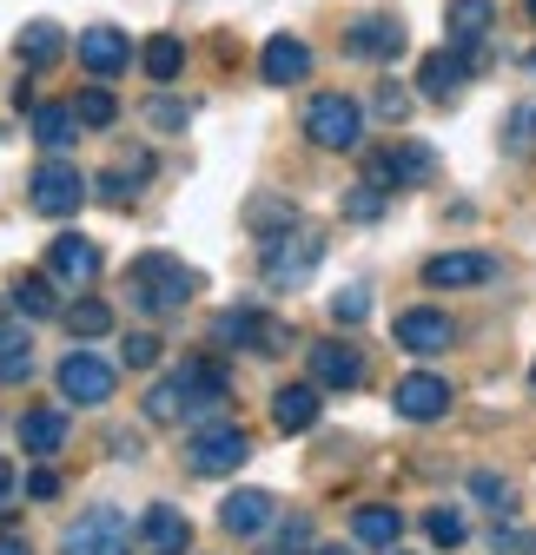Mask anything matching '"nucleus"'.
<instances>
[{"instance_id":"f257e3e1","label":"nucleus","mask_w":536,"mask_h":555,"mask_svg":"<svg viewBox=\"0 0 536 555\" xmlns=\"http://www.w3.org/2000/svg\"><path fill=\"white\" fill-rule=\"evenodd\" d=\"M126 292H132V305H140V311L166 318V311H186L192 305L199 271L186 258H173V251H140V258H132V271H126Z\"/></svg>"},{"instance_id":"f03ea898","label":"nucleus","mask_w":536,"mask_h":555,"mask_svg":"<svg viewBox=\"0 0 536 555\" xmlns=\"http://www.w3.org/2000/svg\"><path fill=\"white\" fill-rule=\"evenodd\" d=\"M305 139L318 153H358L365 146V106L352 93H318L305 106Z\"/></svg>"},{"instance_id":"7ed1b4c3","label":"nucleus","mask_w":536,"mask_h":555,"mask_svg":"<svg viewBox=\"0 0 536 555\" xmlns=\"http://www.w3.org/2000/svg\"><path fill=\"white\" fill-rule=\"evenodd\" d=\"M132 535H140V529L126 522V509L93 503V509H80V522H66L60 555H132Z\"/></svg>"},{"instance_id":"20e7f679","label":"nucleus","mask_w":536,"mask_h":555,"mask_svg":"<svg viewBox=\"0 0 536 555\" xmlns=\"http://www.w3.org/2000/svg\"><path fill=\"white\" fill-rule=\"evenodd\" d=\"M318 258H324V238L318 232H272L265 238V258H258V271H265V285H279V292H292V285H305V278L318 271Z\"/></svg>"},{"instance_id":"39448f33","label":"nucleus","mask_w":536,"mask_h":555,"mask_svg":"<svg viewBox=\"0 0 536 555\" xmlns=\"http://www.w3.org/2000/svg\"><path fill=\"white\" fill-rule=\"evenodd\" d=\"M252 456V437H245V424H199L192 430V443H186V469L192 476H232L239 463Z\"/></svg>"},{"instance_id":"423d86ee","label":"nucleus","mask_w":536,"mask_h":555,"mask_svg":"<svg viewBox=\"0 0 536 555\" xmlns=\"http://www.w3.org/2000/svg\"><path fill=\"white\" fill-rule=\"evenodd\" d=\"M213 337L226 344V351H258V358H279L285 344H292V324L285 318H265V311H252V305H232V311H219L213 318Z\"/></svg>"},{"instance_id":"0eeeda50","label":"nucleus","mask_w":536,"mask_h":555,"mask_svg":"<svg viewBox=\"0 0 536 555\" xmlns=\"http://www.w3.org/2000/svg\"><path fill=\"white\" fill-rule=\"evenodd\" d=\"M27 205H34L40 219H66V212H80V205H87V179H80V166L47 159V166L27 179Z\"/></svg>"},{"instance_id":"6e6552de","label":"nucleus","mask_w":536,"mask_h":555,"mask_svg":"<svg viewBox=\"0 0 536 555\" xmlns=\"http://www.w3.org/2000/svg\"><path fill=\"white\" fill-rule=\"evenodd\" d=\"M173 377H179V390H186V416H192V424H219V416H226V397H232L226 371H219L213 358H186Z\"/></svg>"},{"instance_id":"1a4fd4ad","label":"nucleus","mask_w":536,"mask_h":555,"mask_svg":"<svg viewBox=\"0 0 536 555\" xmlns=\"http://www.w3.org/2000/svg\"><path fill=\"white\" fill-rule=\"evenodd\" d=\"M431 172H437V153L418 146V139H397L391 153H371V159H365V179L384 185V192H397V185H424Z\"/></svg>"},{"instance_id":"9d476101","label":"nucleus","mask_w":536,"mask_h":555,"mask_svg":"<svg viewBox=\"0 0 536 555\" xmlns=\"http://www.w3.org/2000/svg\"><path fill=\"white\" fill-rule=\"evenodd\" d=\"M53 377H60V397H66V403H87V410H93V403H106V397H113V364H106V358H93L87 344H80V351H66Z\"/></svg>"},{"instance_id":"9b49d317","label":"nucleus","mask_w":536,"mask_h":555,"mask_svg":"<svg viewBox=\"0 0 536 555\" xmlns=\"http://www.w3.org/2000/svg\"><path fill=\"white\" fill-rule=\"evenodd\" d=\"M391 410L405 416V424H437V416H450V384L431 377V371H411V377H397Z\"/></svg>"},{"instance_id":"f8f14e48","label":"nucleus","mask_w":536,"mask_h":555,"mask_svg":"<svg viewBox=\"0 0 536 555\" xmlns=\"http://www.w3.org/2000/svg\"><path fill=\"white\" fill-rule=\"evenodd\" d=\"M405 47H411V34H405L397 14H365V21L345 27V53L352 60H397Z\"/></svg>"},{"instance_id":"ddd939ff","label":"nucleus","mask_w":536,"mask_h":555,"mask_svg":"<svg viewBox=\"0 0 536 555\" xmlns=\"http://www.w3.org/2000/svg\"><path fill=\"white\" fill-rule=\"evenodd\" d=\"M497 278V258L490 251H437L424 264V285L431 292H463V285H490Z\"/></svg>"},{"instance_id":"4468645a","label":"nucleus","mask_w":536,"mask_h":555,"mask_svg":"<svg viewBox=\"0 0 536 555\" xmlns=\"http://www.w3.org/2000/svg\"><path fill=\"white\" fill-rule=\"evenodd\" d=\"M311 384H324V390H358L365 384V351H358V344H339V337L311 344Z\"/></svg>"},{"instance_id":"2eb2a0df","label":"nucleus","mask_w":536,"mask_h":555,"mask_svg":"<svg viewBox=\"0 0 536 555\" xmlns=\"http://www.w3.org/2000/svg\"><path fill=\"white\" fill-rule=\"evenodd\" d=\"M397 344H405L411 358H437V351H450V344H457V331H450L444 311L418 305V311H397Z\"/></svg>"},{"instance_id":"dca6fc26","label":"nucleus","mask_w":536,"mask_h":555,"mask_svg":"<svg viewBox=\"0 0 536 555\" xmlns=\"http://www.w3.org/2000/svg\"><path fill=\"white\" fill-rule=\"evenodd\" d=\"M80 66L93 80H113V74L132 66V40L119 27H80Z\"/></svg>"},{"instance_id":"f3484780","label":"nucleus","mask_w":536,"mask_h":555,"mask_svg":"<svg viewBox=\"0 0 536 555\" xmlns=\"http://www.w3.org/2000/svg\"><path fill=\"white\" fill-rule=\"evenodd\" d=\"M497 21V0H450V47L457 53H471V66H484V34Z\"/></svg>"},{"instance_id":"a211bd4d","label":"nucleus","mask_w":536,"mask_h":555,"mask_svg":"<svg viewBox=\"0 0 536 555\" xmlns=\"http://www.w3.org/2000/svg\"><path fill=\"white\" fill-rule=\"evenodd\" d=\"M318 410H324V384H285V390H272V424L285 430V437H298V430H311L318 424Z\"/></svg>"},{"instance_id":"6ab92c4d","label":"nucleus","mask_w":536,"mask_h":555,"mask_svg":"<svg viewBox=\"0 0 536 555\" xmlns=\"http://www.w3.org/2000/svg\"><path fill=\"white\" fill-rule=\"evenodd\" d=\"M140 548H146V555H186V548H192V522H186L173 503H153V509L140 516Z\"/></svg>"},{"instance_id":"aec40b11","label":"nucleus","mask_w":536,"mask_h":555,"mask_svg":"<svg viewBox=\"0 0 536 555\" xmlns=\"http://www.w3.org/2000/svg\"><path fill=\"white\" fill-rule=\"evenodd\" d=\"M258 74L272 80V87L305 80V74H311V47H305L298 34H272V40H265V53H258Z\"/></svg>"},{"instance_id":"412c9836","label":"nucleus","mask_w":536,"mask_h":555,"mask_svg":"<svg viewBox=\"0 0 536 555\" xmlns=\"http://www.w3.org/2000/svg\"><path fill=\"white\" fill-rule=\"evenodd\" d=\"M463 74H471V53L444 47V53H424V66H418V87H424V100L450 106V100H457V87H463Z\"/></svg>"},{"instance_id":"4be33fe9","label":"nucleus","mask_w":536,"mask_h":555,"mask_svg":"<svg viewBox=\"0 0 536 555\" xmlns=\"http://www.w3.org/2000/svg\"><path fill=\"white\" fill-rule=\"evenodd\" d=\"M47 271L60 278V285H87V278L100 271V251H93L87 238H74V232H60V238L47 245Z\"/></svg>"},{"instance_id":"5701e85b","label":"nucleus","mask_w":536,"mask_h":555,"mask_svg":"<svg viewBox=\"0 0 536 555\" xmlns=\"http://www.w3.org/2000/svg\"><path fill=\"white\" fill-rule=\"evenodd\" d=\"M21 450H27V456H40V463H47V456H60V450H66V416H60V410H47V403H40V410H27V416H21Z\"/></svg>"},{"instance_id":"b1692460","label":"nucleus","mask_w":536,"mask_h":555,"mask_svg":"<svg viewBox=\"0 0 536 555\" xmlns=\"http://www.w3.org/2000/svg\"><path fill=\"white\" fill-rule=\"evenodd\" d=\"M219 522H226L232 535H258L265 522H272V496H265V490H232L226 509H219Z\"/></svg>"},{"instance_id":"393cba45","label":"nucleus","mask_w":536,"mask_h":555,"mask_svg":"<svg viewBox=\"0 0 536 555\" xmlns=\"http://www.w3.org/2000/svg\"><path fill=\"white\" fill-rule=\"evenodd\" d=\"M352 535H358L365 548H397V535H405V516H397L391 503H365V509L352 516Z\"/></svg>"},{"instance_id":"a878e982","label":"nucleus","mask_w":536,"mask_h":555,"mask_svg":"<svg viewBox=\"0 0 536 555\" xmlns=\"http://www.w3.org/2000/svg\"><path fill=\"white\" fill-rule=\"evenodd\" d=\"M14 53H21V66H34V74H40V66H53V60L66 53V34H60L53 21H27L21 40H14Z\"/></svg>"},{"instance_id":"bb28decb","label":"nucleus","mask_w":536,"mask_h":555,"mask_svg":"<svg viewBox=\"0 0 536 555\" xmlns=\"http://www.w3.org/2000/svg\"><path fill=\"white\" fill-rule=\"evenodd\" d=\"M140 66H146V80L173 87V80H179V66H186V40H179V34H153V40L140 47Z\"/></svg>"},{"instance_id":"cd10ccee","label":"nucleus","mask_w":536,"mask_h":555,"mask_svg":"<svg viewBox=\"0 0 536 555\" xmlns=\"http://www.w3.org/2000/svg\"><path fill=\"white\" fill-rule=\"evenodd\" d=\"M74 126H80V113L74 106H60V100H47V106H34V139L47 153H60L66 139H74Z\"/></svg>"},{"instance_id":"c85d7f7f","label":"nucleus","mask_w":536,"mask_h":555,"mask_svg":"<svg viewBox=\"0 0 536 555\" xmlns=\"http://www.w3.org/2000/svg\"><path fill=\"white\" fill-rule=\"evenodd\" d=\"M14 311H27V318H53V311H60L53 271H27V278H21V285H14Z\"/></svg>"},{"instance_id":"c756f323","label":"nucleus","mask_w":536,"mask_h":555,"mask_svg":"<svg viewBox=\"0 0 536 555\" xmlns=\"http://www.w3.org/2000/svg\"><path fill=\"white\" fill-rule=\"evenodd\" d=\"M34 371V344L27 331H0V384H21Z\"/></svg>"},{"instance_id":"7c9ffc66","label":"nucleus","mask_w":536,"mask_h":555,"mask_svg":"<svg viewBox=\"0 0 536 555\" xmlns=\"http://www.w3.org/2000/svg\"><path fill=\"white\" fill-rule=\"evenodd\" d=\"M503 153H516V159L536 153V100H523V106L503 119Z\"/></svg>"},{"instance_id":"2f4dec72","label":"nucleus","mask_w":536,"mask_h":555,"mask_svg":"<svg viewBox=\"0 0 536 555\" xmlns=\"http://www.w3.org/2000/svg\"><path fill=\"white\" fill-rule=\"evenodd\" d=\"M60 318H66V331H74V337H106V331H113V311H106L100 298H80V305H66Z\"/></svg>"},{"instance_id":"473e14b6","label":"nucleus","mask_w":536,"mask_h":555,"mask_svg":"<svg viewBox=\"0 0 536 555\" xmlns=\"http://www.w3.org/2000/svg\"><path fill=\"white\" fill-rule=\"evenodd\" d=\"M384 198H391V192H384V185H371V179H365V185H352V192H345V219H352V225L384 219Z\"/></svg>"},{"instance_id":"72a5a7b5","label":"nucleus","mask_w":536,"mask_h":555,"mask_svg":"<svg viewBox=\"0 0 536 555\" xmlns=\"http://www.w3.org/2000/svg\"><path fill=\"white\" fill-rule=\"evenodd\" d=\"M146 416H153V424H179V416H186V390H179V377H166V384L146 390Z\"/></svg>"},{"instance_id":"f704fd0d","label":"nucleus","mask_w":536,"mask_h":555,"mask_svg":"<svg viewBox=\"0 0 536 555\" xmlns=\"http://www.w3.org/2000/svg\"><path fill=\"white\" fill-rule=\"evenodd\" d=\"M119 364H126V371H153V364H159V337H153V331H126Z\"/></svg>"},{"instance_id":"c9c22d12","label":"nucleus","mask_w":536,"mask_h":555,"mask_svg":"<svg viewBox=\"0 0 536 555\" xmlns=\"http://www.w3.org/2000/svg\"><path fill=\"white\" fill-rule=\"evenodd\" d=\"M74 113H80V126H113V119H119V100H113L106 87H87V93L74 100Z\"/></svg>"},{"instance_id":"e433bc0d","label":"nucleus","mask_w":536,"mask_h":555,"mask_svg":"<svg viewBox=\"0 0 536 555\" xmlns=\"http://www.w3.org/2000/svg\"><path fill=\"white\" fill-rule=\"evenodd\" d=\"M424 535H431L437 548H457L463 535H471V522H463L457 509H431V516H424Z\"/></svg>"},{"instance_id":"4c0bfd02","label":"nucleus","mask_w":536,"mask_h":555,"mask_svg":"<svg viewBox=\"0 0 536 555\" xmlns=\"http://www.w3.org/2000/svg\"><path fill=\"white\" fill-rule=\"evenodd\" d=\"M252 225H258V238H272V232H285L292 225V205H272V198H252V212H245Z\"/></svg>"},{"instance_id":"58836bf2","label":"nucleus","mask_w":536,"mask_h":555,"mask_svg":"<svg viewBox=\"0 0 536 555\" xmlns=\"http://www.w3.org/2000/svg\"><path fill=\"white\" fill-rule=\"evenodd\" d=\"M471 496H484V509H497V516H510V482H503V476H490V469H477V476H471Z\"/></svg>"},{"instance_id":"ea45409f","label":"nucleus","mask_w":536,"mask_h":555,"mask_svg":"<svg viewBox=\"0 0 536 555\" xmlns=\"http://www.w3.org/2000/svg\"><path fill=\"white\" fill-rule=\"evenodd\" d=\"M331 318H339V324H365L371 318V292H331Z\"/></svg>"},{"instance_id":"a19ab883","label":"nucleus","mask_w":536,"mask_h":555,"mask_svg":"<svg viewBox=\"0 0 536 555\" xmlns=\"http://www.w3.org/2000/svg\"><path fill=\"white\" fill-rule=\"evenodd\" d=\"M186 119H192L186 100H153L146 106V126H159V132H186Z\"/></svg>"},{"instance_id":"79ce46f5","label":"nucleus","mask_w":536,"mask_h":555,"mask_svg":"<svg viewBox=\"0 0 536 555\" xmlns=\"http://www.w3.org/2000/svg\"><path fill=\"white\" fill-rule=\"evenodd\" d=\"M279 555H311V516L279 522Z\"/></svg>"},{"instance_id":"37998d69","label":"nucleus","mask_w":536,"mask_h":555,"mask_svg":"<svg viewBox=\"0 0 536 555\" xmlns=\"http://www.w3.org/2000/svg\"><path fill=\"white\" fill-rule=\"evenodd\" d=\"M93 185H100V198H106V205H132V185H126V172H100Z\"/></svg>"},{"instance_id":"c03bdc74","label":"nucleus","mask_w":536,"mask_h":555,"mask_svg":"<svg viewBox=\"0 0 536 555\" xmlns=\"http://www.w3.org/2000/svg\"><path fill=\"white\" fill-rule=\"evenodd\" d=\"M378 113H384V119H405V113H411V100L397 93V87H378Z\"/></svg>"},{"instance_id":"a18cd8bd","label":"nucleus","mask_w":536,"mask_h":555,"mask_svg":"<svg viewBox=\"0 0 536 555\" xmlns=\"http://www.w3.org/2000/svg\"><path fill=\"white\" fill-rule=\"evenodd\" d=\"M27 496H40V503L60 496V476H53V469H34V476H27Z\"/></svg>"},{"instance_id":"49530a36","label":"nucleus","mask_w":536,"mask_h":555,"mask_svg":"<svg viewBox=\"0 0 536 555\" xmlns=\"http://www.w3.org/2000/svg\"><path fill=\"white\" fill-rule=\"evenodd\" d=\"M0 555H27V542L21 535H0Z\"/></svg>"},{"instance_id":"de8ad7c7","label":"nucleus","mask_w":536,"mask_h":555,"mask_svg":"<svg viewBox=\"0 0 536 555\" xmlns=\"http://www.w3.org/2000/svg\"><path fill=\"white\" fill-rule=\"evenodd\" d=\"M311 555H352V548H311Z\"/></svg>"},{"instance_id":"09e8293b","label":"nucleus","mask_w":536,"mask_h":555,"mask_svg":"<svg viewBox=\"0 0 536 555\" xmlns=\"http://www.w3.org/2000/svg\"><path fill=\"white\" fill-rule=\"evenodd\" d=\"M523 8H529V14H536V0H523Z\"/></svg>"},{"instance_id":"8fccbe9b","label":"nucleus","mask_w":536,"mask_h":555,"mask_svg":"<svg viewBox=\"0 0 536 555\" xmlns=\"http://www.w3.org/2000/svg\"><path fill=\"white\" fill-rule=\"evenodd\" d=\"M529 384H536V371H529Z\"/></svg>"},{"instance_id":"3c124183","label":"nucleus","mask_w":536,"mask_h":555,"mask_svg":"<svg viewBox=\"0 0 536 555\" xmlns=\"http://www.w3.org/2000/svg\"><path fill=\"white\" fill-rule=\"evenodd\" d=\"M529 66H536V53H529Z\"/></svg>"}]
</instances>
